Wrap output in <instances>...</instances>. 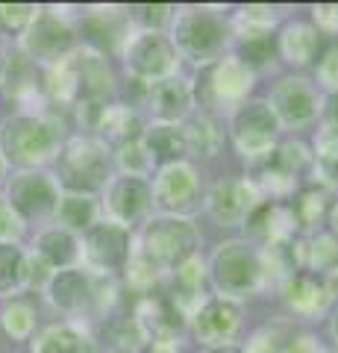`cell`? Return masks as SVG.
<instances>
[{
	"label": "cell",
	"instance_id": "28",
	"mask_svg": "<svg viewBox=\"0 0 338 353\" xmlns=\"http://www.w3.org/2000/svg\"><path fill=\"white\" fill-rule=\"evenodd\" d=\"M324 201H326L324 192H306V194H303L300 201H297V212H300V218H303V221H315V218L321 215Z\"/></svg>",
	"mask_w": 338,
	"mask_h": 353
},
{
	"label": "cell",
	"instance_id": "11",
	"mask_svg": "<svg viewBox=\"0 0 338 353\" xmlns=\"http://www.w3.org/2000/svg\"><path fill=\"white\" fill-rule=\"evenodd\" d=\"M238 327V312L230 303H209L198 315V333L206 339V345H224Z\"/></svg>",
	"mask_w": 338,
	"mask_h": 353
},
{
	"label": "cell",
	"instance_id": "14",
	"mask_svg": "<svg viewBox=\"0 0 338 353\" xmlns=\"http://www.w3.org/2000/svg\"><path fill=\"white\" fill-rule=\"evenodd\" d=\"M147 150L154 153V159H159V162H173L189 150V136L168 124L150 127L147 130Z\"/></svg>",
	"mask_w": 338,
	"mask_h": 353
},
{
	"label": "cell",
	"instance_id": "15",
	"mask_svg": "<svg viewBox=\"0 0 338 353\" xmlns=\"http://www.w3.org/2000/svg\"><path fill=\"white\" fill-rule=\"evenodd\" d=\"M150 103L162 118H177L182 115L191 103V92L185 83L177 80H165V83H156L154 92H150Z\"/></svg>",
	"mask_w": 338,
	"mask_h": 353
},
{
	"label": "cell",
	"instance_id": "35",
	"mask_svg": "<svg viewBox=\"0 0 338 353\" xmlns=\"http://www.w3.org/2000/svg\"><path fill=\"white\" fill-rule=\"evenodd\" d=\"M215 353H235V350H215Z\"/></svg>",
	"mask_w": 338,
	"mask_h": 353
},
{
	"label": "cell",
	"instance_id": "27",
	"mask_svg": "<svg viewBox=\"0 0 338 353\" xmlns=\"http://www.w3.org/2000/svg\"><path fill=\"white\" fill-rule=\"evenodd\" d=\"M242 50H244V62L262 65V62L271 59V53H274V39L271 36H250Z\"/></svg>",
	"mask_w": 338,
	"mask_h": 353
},
{
	"label": "cell",
	"instance_id": "4",
	"mask_svg": "<svg viewBox=\"0 0 338 353\" xmlns=\"http://www.w3.org/2000/svg\"><path fill=\"white\" fill-rule=\"evenodd\" d=\"M259 277V262L244 245H224L215 256V283L224 292H247Z\"/></svg>",
	"mask_w": 338,
	"mask_h": 353
},
{
	"label": "cell",
	"instance_id": "24",
	"mask_svg": "<svg viewBox=\"0 0 338 353\" xmlns=\"http://www.w3.org/2000/svg\"><path fill=\"white\" fill-rule=\"evenodd\" d=\"M162 197H165V203H173V197H180L177 203H189L185 197H189L194 192V180H191V171H168L165 176H162V185H159Z\"/></svg>",
	"mask_w": 338,
	"mask_h": 353
},
{
	"label": "cell",
	"instance_id": "30",
	"mask_svg": "<svg viewBox=\"0 0 338 353\" xmlns=\"http://www.w3.org/2000/svg\"><path fill=\"white\" fill-rule=\"evenodd\" d=\"M326 124H330V130L338 136V94L330 97V106H326Z\"/></svg>",
	"mask_w": 338,
	"mask_h": 353
},
{
	"label": "cell",
	"instance_id": "3",
	"mask_svg": "<svg viewBox=\"0 0 338 353\" xmlns=\"http://www.w3.org/2000/svg\"><path fill=\"white\" fill-rule=\"evenodd\" d=\"M53 145H56V132H53V127H47L45 121L18 118L6 127V150H9V157L21 165L47 159Z\"/></svg>",
	"mask_w": 338,
	"mask_h": 353
},
{
	"label": "cell",
	"instance_id": "13",
	"mask_svg": "<svg viewBox=\"0 0 338 353\" xmlns=\"http://www.w3.org/2000/svg\"><path fill=\"white\" fill-rule=\"evenodd\" d=\"M138 324H150L159 336H173L182 327L180 321V309L171 297H154V301L141 303V315L136 318Z\"/></svg>",
	"mask_w": 338,
	"mask_h": 353
},
{
	"label": "cell",
	"instance_id": "20",
	"mask_svg": "<svg viewBox=\"0 0 338 353\" xmlns=\"http://www.w3.org/2000/svg\"><path fill=\"white\" fill-rule=\"evenodd\" d=\"M80 88L92 97V101L103 97L106 92H112V74H109V68H106L103 59H94V62H85V65H83Z\"/></svg>",
	"mask_w": 338,
	"mask_h": 353
},
{
	"label": "cell",
	"instance_id": "8",
	"mask_svg": "<svg viewBox=\"0 0 338 353\" xmlns=\"http://www.w3.org/2000/svg\"><path fill=\"white\" fill-rule=\"evenodd\" d=\"M71 41H74V36L65 24H59L56 18H41L39 24L32 27L27 48L41 59H56L71 48Z\"/></svg>",
	"mask_w": 338,
	"mask_h": 353
},
{
	"label": "cell",
	"instance_id": "31",
	"mask_svg": "<svg viewBox=\"0 0 338 353\" xmlns=\"http://www.w3.org/2000/svg\"><path fill=\"white\" fill-rule=\"evenodd\" d=\"M154 353H177V347H173L171 341L165 339V341H156V345H154Z\"/></svg>",
	"mask_w": 338,
	"mask_h": 353
},
{
	"label": "cell",
	"instance_id": "34",
	"mask_svg": "<svg viewBox=\"0 0 338 353\" xmlns=\"http://www.w3.org/2000/svg\"><path fill=\"white\" fill-rule=\"evenodd\" d=\"M332 221H335V230H338V206H335V212H332Z\"/></svg>",
	"mask_w": 338,
	"mask_h": 353
},
{
	"label": "cell",
	"instance_id": "33",
	"mask_svg": "<svg viewBox=\"0 0 338 353\" xmlns=\"http://www.w3.org/2000/svg\"><path fill=\"white\" fill-rule=\"evenodd\" d=\"M332 333H335V339H338V315H335V321H332Z\"/></svg>",
	"mask_w": 338,
	"mask_h": 353
},
{
	"label": "cell",
	"instance_id": "1",
	"mask_svg": "<svg viewBox=\"0 0 338 353\" xmlns=\"http://www.w3.org/2000/svg\"><path fill=\"white\" fill-rule=\"evenodd\" d=\"M62 176L65 185L77 192H92L97 185H103L106 176V150L97 141H74L68 145L62 157Z\"/></svg>",
	"mask_w": 338,
	"mask_h": 353
},
{
	"label": "cell",
	"instance_id": "17",
	"mask_svg": "<svg viewBox=\"0 0 338 353\" xmlns=\"http://www.w3.org/2000/svg\"><path fill=\"white\" fill-rule=\"evenodd\" d=\"M53 303L62 309H77L89 301V280L83 277L80 271H62L59 277H53Z\"/></svg>",
	"mask_w": 338,
	"mask_h": 353
},
{
	"label": "cell",
	"instance_id": "21",
	"mask_svg": "<svg viewBox=\"0 0 338 353\" xmlns=\"http://www.w3.org/2000/svg\"><path fill=\"white\" fill-rule=\"evenodd\" d=\"M318 294H326V292H324V285L315 277H306V274H303V277L291 280V289H288L291 306H297V309H318L324 303V297H318Z\"/></svg>",
	"mask_w": 338,
	"mask_h": 353
},
{
	"label": "cell",
	"instance_id": "7",
	"mask_svg": "<svg viewBox=\"0 0 338 353\" xmlns=\"http://www.w3.org/2000/svg\"><path fill=\"white\" fill-rule=\"evenodd\" d=\"M224 41V24L209 12H194L182 18L180 24V44L194 57H209L221 48Z\"/></svg>",
	"mask_w": 338,
	"mask_h": 353
},
{
	"label": "cell",
	"instance_id": "6",
	"mask_svg": "<svg viewBox=\"0 0 338 353\" xmlns=\"http://www.w3.org/2000/svg\"><path fill=\"white\" fill-rule=\"evenodd\" d=\"M129 239L124 227L115 224H101L89 233V259L97 265V268L106 271H118L124 268V262L129 256Z\"/></svg>",
	"mask_w": 338,
	"mask_h": 353
},
{
	"label": "cell",
	"instance_id": "16",
	"mask_svg": "<svg viewBox=\"0 0 338 353\" xmlns=\"http://www.w3.org/2000/svg\"><path fill=\"white\" fill-rule=\"evenodd\" d=\"M32 353H92V345L71 327H50L32 345Z\"/></svg>",
	"mask_w": 338,
	"mask_h": 353
},
{
	"label": "cell",
	"instance_id": "26",
	"mask_svg": "<svg viewBox=\"0 0 338 353\" xmlns=\"http://www.w3.org/2000/svg\"><path fill=\"white\" fill-rule=\"evenodd\" d=\"M306 250H309V262L318 271H330V268H335V265H338V245L332 239H318Z\"/></svg>",
	"mask_w": 338,
	"mask_h": 353
},
{
	"label": "cell",
	"instance_id": "9",
	"mask_svg": "<svg viewBox=\"0 0 338 353\" xmlns=\"http://www.w3.org/2000/svg\"><path fill=\"white\" fill-rule=\"evenodd\" d=\"M129 62H133V68L138 74H145V77L165 74L171 65H173V50H171V44L162 39V36H154V32H150V36L136 41Z\"/></svg>",
	"mask_w": 338,
	"mask_h": 353
},
{
	"label": "cell",
	"instance_id": "10",
	"mask_svg": "<svg viewBox=\"0 0 338 353\" xmlns=\"http://www.w3.org/2000/svg\"><path fill=\"white\" fill-rule=\"evenodd\" d=\"M274 97H277L279 112L286 115V121H291V124H303V121H309L315 115L312 88L306 85V80H282Z\"/></svg>",
	"mask_w": 338,
	"mask_h": 353
},
{
	"label": "cell",
	"instance_id": "32",
	"mask_svg": "<svg viewBox=\"0 0 338 353\" xmlns=\"http://www.w3.org/2000/svg\"><path fill=\"white\" fill-rule=\"evenodd\" d=\"M326 171L332 174V180L338 183V159H332V162H326Z\"/></svg>",
	"mask_w": 338,
	"mask_h": 353
},
{
	"label": "cell",
	"instance_id": "23",
	"mask_svg": "<svg viewBox=\"0 0 338 353\" xmlns=\"http://www.w3.org/2000/svg\"><path fill=\"white\" fill-rule=\"evenodd\" d=\"M59 218H62V224H68L74 230H83V227L92 224L94 206H92V201H85V197L71 194V197H65V201L59 203Z\"/></svg>",
	"mask_w": 338,
	"mask_h": 353
},
{
	"label": "cell",
	"instance_id": "25",
	"mask_svg": "<svg viewBox=\"0 0 338 353\" xmlns=\"http://www.w3.org/2000/svg\"><path fill=\"white\" fill-rule=\"evenodd\" d=\"M109 336H112V341L118 347L136 350L141 345V324L136 321V318H124V321H118L112 330H109Z\"/></svg>",
	"mask_w": 338,
	"mask_h": 353
},
{
	"label": "cell",
	"instance_id": "12",
	"mask_svg": "<svg viewBox=\"0 0 338 353\" xmlns=\"http://www.w3.org/2000/svg\"><path fill=\"white\" fill-rule=\"evenodd\" d=\"M150 203V189L138 176H124L112 185V209L124 221H136L138 215H145V209Z\"/></svg>",
	"mask_w": 338,
	"mask_h": 353
},
{
	"label": "cell",
	"instance_id": "22",
	"mask_svg": "<svg viewBox=\"0 0 338 353\" xmlns=\"http://www.w3.org/2000/svg\"><path fill=\"white\" fill-rule=\"evenodd\" d=\"M24 277V256L12 245H0V292L15 289Z\"/></svg>",
	"mask_w": 338,
	"mask_h": 353
},
{
	"label": "cell",
	"instance_id": "2",
	"mask_svg": "<svg viewBox=\"0 0 338 353\" xmlns=\"http://www.w3.org/2000/svg\"><path fill=\"white\" fill-rule=\"evenodd\" d=\"M194 248V230L189 221H154L147 227V262L180 265Z\"/></svg>",
	"mask_w": 338,
	"mask_h": 353
},
{
	"label": "cell",
	"instance_id": "19",
	"mask_svg": "<svg viewBox=\"0 0 338 353\" xmlns=\"http://www.w3.org/2000/svg\"><path fill=\"white\" fill-rule=\"evenodd\" d=\"M39 250L45 253V259L53 265H68L77 256V241H74L65 230H50L39 239Z\"/></svg>",
	"mask_w": 338,
	"mask_h": 353
},
{
	"label": "cell",
	"instance_id": "18",
	"mask_svg": "<svg viewBox=\"0 0 338 353\" xmlns=\"http://www.w3.org/2000/svg\"><path fill=\"white\" fill-rule=\"evenodd\" d=\"M235 130L238 136H250V139H262V145L271 139V132H274V115L268 112L265 103H250L242 115L235 121Z\"/></svg>",
	"mask_w": 338,
	"mask_h": 353
},
{
	"label": "cell",
	"instance_id": "5",
	"mask_svg": "<svg viewBox=\"0 0 338 353\" xmlns=\"http://www.w3.org/2000/svg\"><path fill=\"white\" fill-rule=\"evenodd\" d=\"M9 203L24 218H41L56 206V189L45 174H24L9 185Z\"/></svg>",
	"mask_w": 338,
	"mask_h": 353
},
{
	"label": "cell",
	"instance_id": "29",
	"mask_svg": "<svg viewBox=\"0 0 338 353\" xmlns=\"http://www.w3.org/2000/svg\"><path fill=\"white\" fill-rule=\"evenodd\" d=\"M12 221H15L12 209L0 203V236H12V233H15V227H9V224H12Z\"/></svg>",
	"mask_w": 338,
	"mask_h": 353
}]
</instances>
